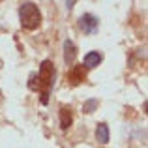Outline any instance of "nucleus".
<instances>
[{
	"instance_id": "2",
	"label": "nucleus",
	"mask_w": 148,
	"mask_h": 148,
	"mask_svg": "<svg viewBox=\"0 0 148 148\" xmlns=\"http://www.w3.org/2000/svg\"><path fill=\"white\" fill-rule=\"evenodd\" d=\"M19 19H21V26L25 30H36L41 25V13L38 10L36 4L25 2L19 8Z\"/></svg>"
},
{
	"instance_id": "1",
	"label": "nucleus",
	"mask_w": 148,
	"mask_h": 148,
	"mask_svg": "<svg viewBox=\"0 0 148 148\" xmlns=\"http://www.w3.org/2000/svg\"><path fill=\"white\" fill-rule=\"evenodd\" d=\"M53 77H54V64L51 60H43L40 66V71L38 75L30 77V88L41 94V103H47L49 101V90L53 86Z\"/></svg>"
},
{
	"instance_id": "10",
	"label": "nucleus",
	"mask_w": 148,
	"mask_h": 148,
	"mask_svg": "<svg viewBox=\"0 0 148 148\" xmlns=\"http://www.w3.org/2000/svg\"><path fill=\"white\" fill-rule=\"evenodd\" d=\"M0 66H2V60H0Z\"/></svg>"
},
{
	"instance_id": "6",
	"label": "nucleus",
	"mask_w": 148,
	"mask_h": 148,
	"mask_svg": "<svg viewBox=\"0 0 148 148\" xmlns=\"http://www.w3.org/2000/svg\"><path fill=\"white\" fill-rule=\"evenodd\" d=\"M68 77H69V81H71V84H79V83H83V81H84L86 73H84L83 66H73Z\"/></svg>"
},
{
	"instance_id": "4",
	"label": "nucleus",
	"mask_w": 148,
	"mask_h": 148,
	"mask_svg": "<svg viewBox=\"0 0 148 148\" xmlns=\"http://www.w3.org/2000/svg\"><path fill=\"white\" fill-rule=\"evenodd\" d=\"M101 60H103L101 53H98V51H90V53L84 56V68H86V69L98 68V66L101 64Z\"/></svg>"
},
{
	"instance_id": "7",
	"label": "nucleus",
	"mask_w": 148,
	"mask_h": 148,
	"mask_svg": "<svg viewBox=\"0 0 148 148\" xmlns=\"http://www.w3.org/2000/svg\"><path fill=\"white\" fill-rule=\"evenodd\" d=\"M71 122H73L71 109L66 107V105H62V107H60V127H62V130H68V127L71 126Z\"/></svg>"
},
{
	"instance_id": "3",
	"label": "nucleus",
	"mask_w": 148,
	"mask_h": 148,
	"mask_svg": "<svg viewBox=\"0 0 148 148\" xmlns=\"http://www.w3.org/2000/svg\"><path fill=\"white\" fill-rule=\"evenodd\" d=\"M79 28L83 30L84 34H88V36L96 34V32H98V28H99V21H98V17H94L92 13H84V15H81V19H79Z\"/></svg>"
},
{
	"instance_id": "8",
	"label": "nucleus",
	"mask_w": 148,
	"mask_h": 148,
	"mask_svg": "<svg viewBox=\"0 0 148 148\" xmlns=\"http://www.w3.org/2000/svg\"><path fill=\"white\" fill-rule=\"evenodd\" d=\"M96 139H98L101 145H107L109 143V126L105 122L98 124V127H96Z\"/></svg>"
},
{
	"instance_id": "9",
	"label": "nucleus",
	"mask_w": 148,
	"mask_h": 148,
	"mask_svg": "<svg viewBox=\"0 0 148 148\" xmlns=\"http://www.w3.org/2000/svg\"><path fill=\"white\" fill-rule=\"evenodd\" d=\"M94 107H98V99H90L88 103H84L83 111L84 112H92V109H94Z\"/></svg>"
},
{
	"instance_id": "5",
	"label": "nucleus",
	"mask_w": 148,
	"mask_h": 148,
	"mask_svg": "<svg viewBox=\"0 0 148 148\" xmlns=\"http://www.w3.org/2000/svg\"><path fill=\"white\" fill-rule=\"evenodd\" d=\"M75 56H77V47H75V43H73L71 40H66V41H64V60H66V64H73Z\"/></svg>"
}]
</instances>
